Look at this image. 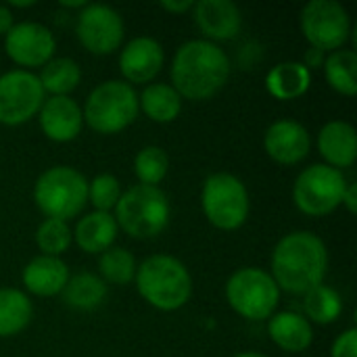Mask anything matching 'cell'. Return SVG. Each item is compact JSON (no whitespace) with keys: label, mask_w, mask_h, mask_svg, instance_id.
<instances>
[{"label":"cell","mask_w":357,"mask_h":357,"mask_svg":"<svg viewBox=\"0 0 357 357\" xmlns=\"http://www.w3.org/2000/svg\"><path fill=\"white\" fill-rule=\"evenodd\" d=\"M117 232H119V228L111 213L92 211V213H86L84 218H79V222L75 224L73 241L84 253L100 255L113 247Z\"/></svg>","instance_id":"ffe728a7"},{"label":"cell","mask_w":357,"mask_h":357,"mask_svg":"<svg viewBox=\"0 0 357 357\" xmlns=\"http://www.w3.org/2000/svg\"><path fill=\"white\" fill-rule=\"evenodd\" d=\"M331 357H357V328L351 326L335 339Z\"/></svg>","instance_id":"d6a6232c"},{"label":"cell","mask_w":357,"mask_h":357,"mask_svg":"<svg viewBox=\"0 0 357 357\" xmlns=\"http://www.w3.org/2000/svg\"><path fill=\"white\" fill-rule=\"evenodd\" d=\"M345 188L347 180L343 172L324 163H314L297 176L293 201L301 213L310 218H324L341 205Z\"/></svg>","instance_id":"9c48e42d"},{"label":"cell","mask_w":357,"mask_h":357,"mask_svg":"<svg viewBox=\"0 0 357 357\" xmlns=\"http://www.w3.org/2000/svg\"><path fill=\"white\" fill-rule=\"evenodd\" d=\"M312 86V71L301 61L274 65L266 75V88L276 100H297Z\"/></svg>","instance_id":"7402d4cb"},{"label":"cell","mask_w":357,"mask_h":357,"mask_svg":"<svg viewBox=\"0 0 357 357\" xmlns=\"http://www.w3.org/2000/svg\"><path fill=\"white\" fill-rule=\"evenodd\" d=\"M38 79L50 96H69L82 82V69L73 59L56 56L42 67Z\"/></svg>","instance_id":"484cf974"},{"label":"cell","mask_w":357,"mask_h":357,"mask_svg":"<svg viewBox=\"0 0 357 357\" xmlns=\"http://www.w3.org/2000/svg\"><path fill=\"white\" fill-rule=\"evenodd\" d=\"M6 6H8V8H13V6H15V8H27V6H36V2H33V0H25V2L13 0V2H8Z\"/></svg>","instance_id":"f35d334b"},{"label":"cell","mask_w":357,"mask_h":357,"mask_svg":"<svg viewBox=\"0 0 357 357\" xmlns=\"http://www.w3.org/2000/svg\"><path fill=\"white\" fill-rule=\"evenodd\" d=\"M163 46L151 36H138L130 40L119 52V71L123 75V82H128L130 86L151 84L163 69Z\"/></svg>","instance_id":"5bb4252c"},{"label":"cell","mask_w":357,"mask_h":357,"mask_svg":"<svg viewBox=\"0 0 357 357\" xmlns=\"http://www.w3.org/2000/svg\"><path fill=\"white\" fill-rule=\"evenodd\" d=\"M140 297L159 312H176L192 297V276L188 268L172 255H151L136 270Z\"/></svg>","instance_id":"3957f363"},{"label":"cell","mask_w":357,"mask_h":357,"mask_svg":"<svg viewBox=\"0 0 357 357\" xmlns=\"http://www.w3.org/2000/svg\"><path fill=\"white\" fill-rule=\"evenodd\" d=\"M121 197V184L111 174H98L92 182H88V201L94 205V211L111 213Z\"/></svg>","instance_id":"1f68e13d"},{"label":"cell","mask_w":357,"mask_h":357,"mask_svg":"<svg viewBox=\"0 0 357 357\" xmlns=\"http://www.w3.org/2000/svg\"><path fill=\"white\" fill-rule=\"evenodd\" d=\"M88 2H84V0H63L61 2V6H69V8H84Z\"/></svg>","instance_id":"74e56055"},{"label":"cell","mask_w":357,"mask_h":357,"mask_svg":"<svg viewBox=\"0 0 357 357\" xmlns=\"http://www.w3.org/2000/svg\"><path fill=\"white\" fill-rule=\"evenodd\" d=\"M13 25V10L6 4H0V36H6Z\"/></svg>","instance_id":"8d00e7d4"},{"label":"cell","mask_w":357,"mask_h":357,"mask_svg":"<svg viewBox=\"0 0 357 357\" xmlns=\"http://www.w3.org/2000/svg\"><path fill=\"white\" fill-rule=\"evenodd\" d=\"M234 357H268V356L257 354V351H245V354H238V356H234Z\"/></svg>","instance_id":"ab89813d"},{"label":"cell","mask_w":357,"mask_h":357,"mask_svg":"<svg viewBox=\"0 0 357 357\" xmlns=\"http://www.w3.org/2000/svg\"><path fill=\"white\" fill-rule=\"evenodd\" d=\"M79 44L92 54H111L121 48L126 25L121 15L107 4H86L75 23Z\"/></svg>","instance_id":"7c38bea8"},{"label":"cell","mask_w":357,"mask_h":357,"mask_svg":"<svg viewBox=\"0 0 357 357\" xmlns=\"http://www.w3.org/2000/svg\"><path fill=\"white\" fill-rule=\"evenodd\" d=\"M113 218L128 236L149 241L169 226L172 205L159 186L134 184L121 192Z\"/></svg>","instance_id":"277c9868"},{"label":"cell","mask_w":357,"mask_h":357,"mask_svg":"<svg viewBox=\"0 0 357 357\" xmlns=\"http://www.w3.org/2000/svg\"><path fill=\"white\" fill-rule=\"evenodd\" d=\"M226 301L241 318L259 322L268 320L276 312L280 303V289L270 272L249 266L236 270L228 278Z\"/></svg>","instance_id":"ba28073f"},{"label":"cell","mask_w":357,"mask_h":357,"mask_svg":"<svg viewBox=\"0 0 357 357\" xmlns=\"http://www.w3.org/2000/svg\"><path fill=\"white\" fill-rule=\"evenodd\" d=\"M324 52L322 50H318V48H312L310 46V50L305 52V56H303V65L312 71V69H320L322 65H324Z\"/></svg>","instance_id":"e575fe53"},{"label":"cell","mask_w":357,"mask_h":357,"mask_svg":"<svg viewBox=\"0 0 357 357\" xmlns=\"http://www.w3.org/2000/svg\"><path fill=\"white\" fill-rule=\"evenodd\" d=\"M201 209L218 230H238L251 211L249 190L234 174H211L201 188Z\"/></svg>","instance_id":"52a82bcc"},{"label":"cell","mask_w":357,"mask_h":357,"mask_svg":"<svg viewBox=\"0 0 357 357\" xmlns=\"http://www.w3.org/2000/svg\"><path fill=\"white\" fill-rule=\"evenodd\" d=\"M328 249L324 241L307 230H297L278 241L272 251V278L280 291L305 295L324 282Z\"/></svg>","instance_id":"6da1fadb"},{"label":"cell","mask_w":357,"mask_h":357,"mask_svg":"<svg viewBox=\"0 0 357 357\" xmlns=\"http://www.w3.org/2000/svg\"><path fill=\"white\" fill-rule=\"evenodd\" d=\"M142 113L157 123H172L182 111V96L172 84H149L138 96Z\"/></svg>","instance_id":"603a6c76"},{"label":"cell","mask_w":357,"mask_h":357,"mask_svg":"<svg viewBox=\"0 0 357 357\" xmlns=\"http://www.w3.org/2000/svg\"><path fill=\"white\" fill-rule=\"evenodd\" d=\"M169 73L172 86L182 98L209 100L226 86L230 77V59L213 42L188 40L176 50Z\"/></svg>","instance_id":"7a4b0ae2"},{"label":"cell","mask_w":357,"mask_h":357,"mask_svg":"<svg viewBox=\"0 0 357 357\" xmlns=\"http://www.w3.org/2000/svg\"><path fill=\"white\" fill-rule=\"evenodd\" d=\"M71 243H73V230L69 222L46 218L36 230V245L42 251L40 255L61 257L63 253L69 251Z\"/></svg>","instance_id":"4dcf8cb0"},{"label":"cell","mask_w":357,"mask_h":357,"mask_svg":"<svg viewBox=\"0 0 357 357\" xmlns=\"http://www.w3.org/2000/svg\"><path fill=\"white\" fill-rule=\"evenodd\" d=\"M264 149L272 161L280 165H297L310 155L312 138L307 128L299 121L278 119L266 130Z\"/></svg>","instance_id":"9a60e30c"},{"label":"cell","mask_w":357,"mask_h":357,"mask_svg":"<svg viewBox=\"0 0 357 357\" xmlns=\"http://www.w3.org/2000/svg\"><path fill=\"white\" fill-rule=\"evenodd\" d=\"M44 136L52 142H71L84 128L82 107L71 96H48L38 113Z\"/></svg>","instance_id":"e0dca14e"},{"label":"cell","mask_w":357,"mask_h":357,"mask_svg":"<svg viewBox=\"0 0 357 357\" xmlns=\"http://www.w3.org/2000/svg\"><path fill=\"white\" fill-rule=\"evenodd\" d=\"M4 50L15 65L29 71L33 67H44L50 59H54L56 38L46 25L23 21L15 23L4 36Z\"/></svg>","instance_id":"4fadbf2b"},{"label":"cell","mask_w":357,"mask_h":357,"mask_svg":"<svg viewBox=\"0 0 357 357\" xmlns=\"http://www.w3.org/2000/svg\"><path fill=\"white\" fill-rule=\"evenodd\" d=\"M33 203L46 218L69 222L88 205V180L69 165L48 167L36 180Z\"/></svg>","instance_id":"8992f818"},{"label":"cell","mask_w":357,"mask_h":357,"mask_svg":"<svg viewBox=\"0 0 357 357\" xmlns=\"http://www.w3.org/2000/svg\"><path fill=\"white\" fill-rule=\"evenodd\" d=\"M197 27L207 42L234 40L243 25L241 8L232 0H201L192 6Z\"/></svg>","instance_id":"2e32d148"},{"label":"cell","mask_w":357,"mask_h":357,"mask_svg":"<svg viewBox=\"0 0 357 357\" xmlns=\"http://www.w3.org/2000/svg\"><path fill=\"white\" fill-rule=\"evenodd\" d=\"M169 172V157L161 146L149 144L140 149L134 157V174L140 184L159 186Z\"/></svg>","instance_id":"f546056e"},{"label":"cell","mask_w":357,"mask_h":357,"mask_svg":"<svg viewBox=\"0 0 357 357\" xmlns=\"http://www.w3.org/2000/svg\"><path fill=\"white\" fill-rule=\"evenodd\" d=\"M324 75L328 86L343 94L356 96L357 94V52L351 48H341L331 52L324 59Z\"/></svg>","instance_id":"4316f807"},{"label":"cell","mask_w":357,"mask_h":357,"mask_svg":"<svg viewBox=\"0 0 357 357\" xmlns=\"http://www.w3.org/2000/svg\"><path fill=\"white\" fill-rule=\"evenodd\" d=\"M33 318L29 297L19 289H0V339L23 333Z\"/></svg>","instance_id":"d4e9b609"},{"label":"cell","mask_w":357,"mask_h":357,"mask_svg":"<svg viewBox=\"0 0 357 357\" xmlns=\"http://www.w3.org/2000/svg\"><path fill=\"white\" fill-rule=\"evenodd\" d=\"M46 100L36 73L13 69L0 75V123L21 126L33 119Z\"/></svg>","instance_id":"8fae6325"},{"label":"cell","mask_w":357,"mask_h":357,"mask_svg":"<svg viewBox=\"0 0 357 357\" xmlns=\"http://www.w3.org/2000/svg\"><path fill=\"white\" fill-rule=\"evenodd\" d=\"M301 31L312 48L322 52L341 50L351 38V17L341 2L312 0L301 8Z\"/></svg>","instance_id":"30bf717a"},{"label":"cell","mask_w":357,"mask_h":357,"mask_svg":"<svg viewBox=\"0 0 357 357\" xmlns=\"http://www.w3.org/2000/svg\"><path fill=\"white\" fill-rule=\"evenodd\" d=\"M63 301L67 307L77 312H92L107 299V284L100 276L90 272H79L71 276L63 289Z\"/></svg>","instance_id":"cb8c5ba5"},{"label":"cell","mask_w":357,"mask_h":357,"mask_svg":"<svg viewBox=\"0 0 357 357\" xmlns=\"http://www.w3.org/2000/svg\"><path fill=\"white\" fill-rule=\"evenodd\" d=\"M136 270H138L136 257L128 249L111 247L98 257V272L105 284L107 282L117 287L130 284L136 278Z\"/></svg>","instance_id":"f1b7e54d"},{"label":"cell","mask_w":357,"mask_h":357,"mask_svg":"<svg viewBox=\"0 0 357 357\" xmlns=\"http://www.w3.org/2000/svg\"><path fill=\"white\" fill-rule=\"evenodd\" d=\"M270 339L289 354H301L314 343V328L305 316L295 312H278L268 318Z\"/></svg>","instance_id":"44dd1931"},{"label":"cell","mask_w":357,"mask_h":357,"mask_svg":"<svg viewBox=\"0 0 357 357\" xmlns=\"http://www.w3.org/2000/svg\"><path fill=\"white\" fill-rule=\"evenodd\" d=\"M341 205L347 207L349 213H356L357 211V184L356 182H347V188L343 192V199H341Z\"/></svg>","instance_id":"d590c367"},{"label":"cell","mask_w":357,"mask_h":357,"mask_svg":"<svg viewBox=\"0 0 357 357\" xmlns=\"http://www.w3.org/2000/svg\"><path fill=\"white\" fill-rule=\"evenodd\" d=\"M303 310L310 324H333L343 314V299L335 289L318 284L303 295Z\"/></svg>","instance_id":"83f0119b"},{"label":"cell","mask_w":357,"mask_h":357,"mask_svg":"<svg viewBox=\"0 0 357 357\" xmlns=\"http://www.w3.org/2000/svg\"><path fill=\"white\" fill-rule=\"evenodd\" d=\"M318 153L328 167H351L357 159L356 128L347 121H328L318 134Z\"/></svg>","instance_id":"ac0fdd59"},{"label":"cell","mask_w":357,"mask_h":357,"mask_svg":"<svg viewBox=\"0 0 357 357\" xmlns=\"http://www.w3.org/2000/svg\"><path fill=\"white\" fill-rule=\"evenodd\" d=\"M21 278L27 293L38 297H54L63 293L67 280L71 278V272L61 257L38 255L23 268Z\"/></svg>","instance_id":"d6986e66"},{"label":"cell","mask_w":357,"mask_h":357,"mask_svg":"<svg viewBox=\"0 0 357 357\" xmlns=\"http://www.w3.org/2000/svg\"><path fill=\"white\" fill-rule=\"evenodd\" d=\"M140 113L138 92L123 79H109L98 84L86 98L82 109L84 123L96 134L113 136L130 128Z\"/></svg>","instance_id":"5b68a950"},{"label":"cell","mask_w":357,"mask_h":357,"mask_svg":"<svg viewBox=\"0 0 357 357\" xmlns=\"http://www.w3.org/2000/svg\"><path fill=\"white\" fill-rule=\"evenodd\" d=\"M159 6L172 15H184V13L192 10L195 2L192 0H163V2H159Z\"/></svg>","instance_id":"836d02e7"}]
</instances>
